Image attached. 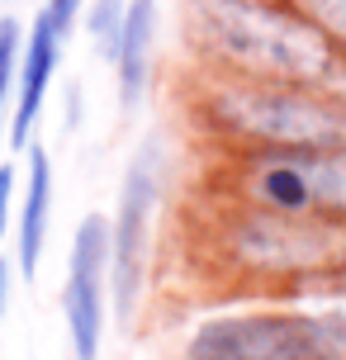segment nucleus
<instances>
[{
    "label": "nucleus",
    "mask_w": 346,
    "mask_h": 360,
    "mask_svg": "<svg viewBox=\"0 0 346 360\" xmlns=\"http://www.w3.org/2000/svg\"><path fill=\"white\" fill-rule=\"evenodd\" d=\"M190 38L209 57L275 81H323L337 62L309 19L261 0H190Z\"/></svg>",
    "instance_id": "obj_1"
},
{
    "label": "nucleus",
    "mask_w": 346,
    "mask_h": 360,
    "mask_svg": "<svg viewBox=\"0 0 346 360\" xmlns=\"http://www.w3.org/2000/svg\"><path fill=\"white\" fill-rule=\"evenodd\" d=\"M185 360H346V308L214 318L190 337Z\"/></svg>",
    "instance_id": "obj_2"
},
{
    "label": "nucleus",
    "mask_w": 346,
    "mask_h": 360,
    "mask_svg": "<svg viewBox=\"0 0 346 360\" xmlns=\"http://www.w3.org/2000/svg\"><path fill=\"white\" fill-rule=\"evenodd\" d=\"M219 119L237 133H252L266 143L285 147V152H332L346 143V109L318 100V95H299V90H223Z\"/></svg>",
    "instance_id": "obj_3"
},
{
    "label": "nucleus",
    "mask_w": 346,
    "mask_h": 360,
    "mask_svg": "<svg viewBox=\"0 0 346 360\" xmlns=\"http://www.w3.org/2000/svg\"><path fill=\"white\" fill-rule=\"evenodd\" d=\"M157 199H162V143L147 138L128 157V171L119 180V214L110 223V294L119 308V323L133 318L138 294H143Z\"/></svg>",
    "instance_id": "obj_4"
},
{
    "label": "nucleus",
    "mask_w": 346,
    "mask_h": 360,
    "mask_svg": "<svg viewBox=\"0 0 346 360\" xmlns=\"http://www.w3.org/2000/svg\"><path fill=\"white\" fill-rule=\"evenodd\" d=\"M105 280H110V218L86 214L76 223L72 261H67V289H62V308H67V332H72L76 360L100 356V337H105Z\"/></svg>",
    "instance_id": "obj_5"
},
{
    "label": "nucleus",
    "mask_w": 346,
    "mask_h": 360,
    "mask_svg": "<svg viewBox=\"0 0 346 360\" xmlns=\"http://www.w3.org/2000/svg\"><path fill=\"white\" fill-rule=\"evenodd\" d=\"M237 252L261 266H318L332 256V233L299 214H261L242 228Z\"/></svg>",
    "instance_id": "obj_6"
},
{
    "label": "nucleus",
    "mask_w": 346,
    "mask_h": 360,
    "mask_svg": "<svg viewBox=\"0 0 346 360\" xmlns=\"http://www.w3.org/2000/svg\"><path fill=\"white\" fill-rule=\"evenodd\" d=\"M57 53H62V34L57 24L43 10H38L34 29L24 38V57H19V100H15V119H10V143L15 147H29L34 138V124L43 114V95L53 86V72H57Z\"/></svg>",
    "instance_id": "obj_7"
},
{
    "label": "nucleus",
    "mask_w": 346,
    "mask_h": 360,
    "mask_svg": "<svg viewBox=\"0 0 346 360\" xmlns=\"http://www.w3.org/2000/svg\"><path fill=\"white\" fill-rule=\"evenodd\" d=\"M152 43H157V0H128L124 29L110 48L114 76H119V100L128 109L143 100L147 76H152Z\"/></svg>",
    "instance_id": "obj_8"
},
{
    "label": "nucleus",
    "mask_w": 346,
    "mask_h": 360,
    "mask_svg": "<svg viewBox=\"0 0 346 360\" xmlns=\"http://www.w3.org/2000/svg\"><path fill=\"white\" fill-rule=\"evenodd\" d=\"M48 214H53V162L43 147H29V180H24V209H19V270L34 275L48 242Z\"/></svg>",
    "instance_id": "obj_9"
},
{
    "label": "nucleus",
    "mask_w": 346,
    "mask_h": 360,
    "mask_svg": "<svg viewBox=\"0 0 346 360\" xmlns=\"http://www.w3.org/2000/svg\"><path fill=\"white\" fill-rule=\"evenodd\" d=\"M299 171L309 180L313 204L346 209V147H332V152H299Z\"/></svg>",
    "instance_id": "obj_10"
},
{
    "label": "nucleus",
    "mask_w": 346,
    "mask_h": 360,
    "mask_svg": "<svg viewBox=\"0 0 346 360\" xmlns=\"http://www.w3.org/2000/svg\"><path fill=\"white\" fill-rule=\"evenodd\" d=\"M19 57H24V29L19 19H0V114H5V100L15 95V81H19Z\"/></svg>",
    "instance_id": "obj_11"
},
{
    "label": "nucleus",
    "mask_w": 346,
    "mask_h": 360,
    "mask_svg": "<svg viewBox=\"0 0 346 360\" xmlns=\"http://www.w3.org/2000/svg\"><path fill=\"white\" fill-rule=\"evenodd\" d=\"M299 19H309L323 38L346 43V0H294Z\"/></svg>",
    "instance_id": "obj_12"
},
{
    "label": "nucleus",
    "mask_w": 346,
    "mask_h": 360,
    "mask_svg": "<svg viewBox=\"0 0 346 360\" xmlns=\"http://www.w3.org/2000/svg\"><path fill=\"white\" fill-rule=\"evenodd\" d=\"M124 15H128V0H95L91 15H86V29L100 48H114V38L124 29Z\"/></svg>",
    "instance_id": "obj_13"
},
{
    "label": "nucleus",
    "mask_w": 346,
    "mask_h": 360,
    "mask_svg": "<svg viewBox=\"0 0 346 360\" xmlns=\"http://www.w3.org/2000/svg\"><path fill=\"white\" fill-rule=\"evenodd\" d=\"M81 5H86V0H43V15L53 19L57 34L67 38V34L76 29V19H81Z\"/></svg>",
    "instance_id": "obj_14"
},
{
    "label": "nucleus",
    "mask_w": 346,
    "mask_h": 360,
    "mask_svg": "<svg viewBox=\"0 0 346 360\" xmlns=\"http://www.w3.org/2000/svg\"><path fill=\"white\" fill-rule=\"evenodd\" d=\"M10 199H15V166H0V237L10 223Z\"/></svg>",
    "instance_id": "obj_15"
},
{
    "label": "nucleus",
    "mask_w": 346,
    "mask_h": 360,
    "mask_svg": "<svg viewBox=\"0 0 346 360\" xmlns=\"http://www.w3.org/2000/svg\"><path fill=\"white\" fill-rule=\"evenodd\" d=\"M5 304H10V266L0 261V313H5Z\"/></svg>",
    "instance_id": "obj_16"
},
{
    "label": "nucleus",
    "mask_w": 346,
    "mask_h": 360,
    "mask_svg": "<svg viewBox=\"0 0 346 360\" xmlns=\"http://www.w3.org/2000/svg\"><path fill=\"white\" fill-rule=\"evenodd\" d=\"M342 261H346V252H342Z\"/></svg>",
    "instance_id": "obj_17"
}]
</instances>
